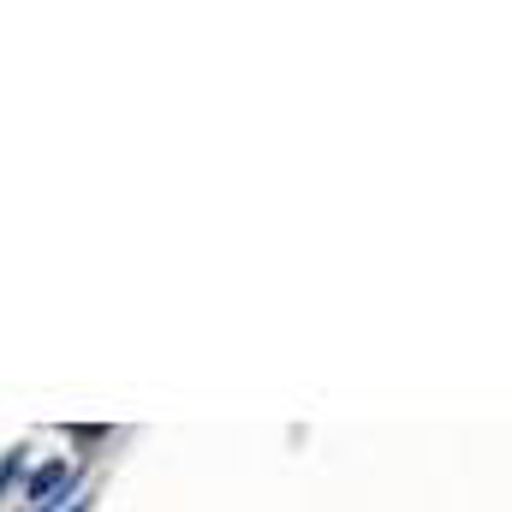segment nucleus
I'll use <instances>...</instances> for the list:
<instances>
[{
    "mask_svg": "<svg viewBox=\"0 0 512 512\" xmlns=\"http://www.w3.org/2000/svg\"><path fill=\"white\" fill-rule=\"evenodd\" d=\"M24 453H30V447H12V453H0V501L12 495V483H18V477H30V459H24Z\"/></svg>",
    "mask_w": 512,
    "mask_h": 512,
    "instance_id": "f03ea898",
    "label": "nucleus"
},
{
    "mask_svg": "<svg viewBox=\"0 0 512 512\" xmlns=\"http://www.w3.org/2000/svg\"><path fill=\"white\" fill-rule=\"evenodd\" d=\"M78 489V465L72 459H48L24 477V512H66V495Z\"/></svg>",
    "mask_w": 512,
    "mask_h": 512,
    "instance_id": "f257e3e1",
    "label": "nucleus"
},
{
    "mask_svg": "<svg viewBox=\"0 0 512 512\" xmlns=\"http://www.w3.org/2000/svg\"><path fill=\"white\" fill-rule=\"evenodd\" d=\"M66 512H96V495H78V501H72Z\"/></svg>",
    "mask_w": 512,
    "mask_h": 512,
    "instance_id": "7ed1b4c3",
    "label": "nucleus"
}]
</instances>
